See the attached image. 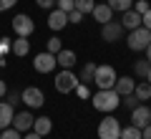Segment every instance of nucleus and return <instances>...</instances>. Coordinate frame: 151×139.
<instances>
[{
    "label": "nucleus",
    "mask_w": 151,
    "mask_h": 139,
    "mask_svg": "<svg viewBox=\"0 0 151 139\" xmlns=\"http://www.w3.org/2000/svg\"><path fill=\"white\" fill-rule=\"evenodd\" d=\"M20 101L28 109H40L45 104V96H43V91L38 89V86H28L25 91H20Z\"/></svg>",
    "instance_id": "6"
},
{
    "label": "nucleus",
    "mask_w": 151,
    "mask_h": 139,
    "mask_svg": "<svg viewBox=\"0 0 151 139\" xmlns=\"http://www.w3.org/2000/svg\"><path fill=\"white\" fill-rule=\"evenodd\" d=\"M116 79H119V74H116V68H113V66H108V63L96 66V74H93V84H96L98 89H113Z\"/></svg>",
    "instance_id": "2"
},
{
    "label": "nucleus",
    "mask_w": 151,
    "mask_h": 139,
    "mask_svg": "<svg viewBox=\"0 0 151 139\" xmlns=\"http://www.w3.org/2000/svg\"><path fill=\"white\" fill-rule=\"evenodd\" d=\"M65 23H68V13L58 10V8L50 10V15H48V28H50V31H63Z\"/></svg>",
    "instance_id": "13"
},
{
    "label": "nucleus",
    "mask_w": 151,
    "mask_h": 139,
    "mask_svg": "<svg viewBox=\"0 0 151 139\" xmlns=\"http://www.w3.org/2000/svg\"><path fill=\"white\" fill-rule=\"evenodd\" d=\"M55 8L63 13H70V10H76V0H55Z\"/></svg>",
    "instance_id": "27"
},
{
    "label": "nucleus",
    "mask_w": 151,
    "mask_h": 139,
    "mask_svg": "<svg viewBox=\"0 0 151 139\" xmlns=\"http://www.w3.org/2000/svg\"><path fill=\"white\" fill-rule=\"evenodd\" d=\"M149 68H151V63H149V61H136V63H134V71H136V76H141V79H146Z\"/></svg>",
    "instance_id": "25"
},
{
    "label": "nucleus",
    "mask_w": 151,
    "mask_h": 139,
    "mask_svg": "<svg viewBox=\"0 0 151 139\" xmlns=\"http://www.w3.org/2000/svg\"><path fill=\"white\" fill-rule=\"evenodd\" d=\"M121 137V122L116 116H106L98 122V139H119Z\"/></svg>",
    "instance_id": "5"
},
{
    "label": "nucleus",
    "mask_w": 151,
    "mask_h": 139,
    "mask_svg": "<svg viewBox=\"0 0 151 139\" xmlns=\"http://www.w3.org/2000/svg\"><path fill=\"white\" fill-rule=\"evenodd\" d=\"M33 122H35V116H33L30 111H15V116H13V129H18L20 134H25L28 129H33Z\"/></svg>",
    "instance_id": "10"
},
{
    "label": "nucleus",
    "mask_w": 151,
    "mask_h": 139,
    "mask_svg": "<svg viewBox=\"0 0 151 139\" xmlns=\"http://www.w3.org/2000/svg\"><path fill=\"white\" fill-rule=\"evenodd\" d=\"M55 66H58V63H55V56H53V53H48V51L38 53V56H35V61H33V68H35L38 74H50Z\"/></svg>",
    "instance_id": "9"
},
{
    "label": "nucleus",
    "mask_w": 151,
    "mask_h": 139,
    "mask_svg": "<svg viewBox=\"0 0 151 139\" xmlns=\"http://www.w3.org/2000/svg\"><path fill=\"white\" fill-rule=\"evenodd\" d=\"M134 86H136V79H131V76H119L116 84H113V91L124 99V96H129V94H134Z\"/></svg>",
    "instance_id": "12"
},
{
    "label": "nucleus",
    "mask_w": 151,
    "mask_h": 139,
    "mask_svg": "<svg viewBox=\"0 0 151 139\" xmlns=\"http://www.w3.org/2000/svg\"><path fill=\"white\" fill-rule=\"evenodd\" d=\"M76 94H78L81 99H91V91H88L86 84H78V86H76Z\"/></svg>",
    "instance_id": "30"
},
{
    "label": "nucleus",
    "mask_w": 151,
    "mask_h": 139,
    "mask_svg": "<svg viewBox=\"0 0 151 139\" xmlns=\"http://www.w3.org/2000/svg\"><path fill=\"white\" fill-rule=\"evenodd\" d=\"M141 25H144V28H149V31H151V8H149L146 13H144V15H141Z\"/></svg>",
    "instance_id": "35"
},
{
    "label": "nucleus",
    "mask_w": 151,
    "mask_h": 139,
    "mask_svg": "<svg viewBox=\"0 0 151 139\" xmlns=\"http://www.w3.org/2000/svg\"><path fill=\"white\" fill-rule=\"evenodd\" d=\"M93 74H96V63H83V68H81V74H78V81L81 84H88V81H93Z\"/></svg>",
    "instance_id": "21"
},
{
    "label": "nucleus",
    "mask_w": 151,
    "mask_h": 139,
    "mask_svg": "<svg viewBox=\"0 0 151 139\" xmlns=\"http://www.w3.org/2000/svg\"><path fill=\"white\" fill-rule=\"evenodd\" d=\"M50 129H53V122H50L48 116H38L35 122H33V132H35V134H40V137L50 134Z\"/></svg>",
    "instance_id": "19"
},
{
    "label": "nucleus",
    "mask_w": 151,
    "mask_h": 139,
    "mask_svg": "<svg viewBox=\"0 0 151 139\" xmlns=\"http://www.w3.org/2000/svg\"><path fill=\"white\" fill-rule=\"evenodd\" d=\"M121 25H124V31H134V28H139L141 25V15L136 10H126L124 13V18H121Z\"/></svg>",
    "instance_id": "17"
},
{
    "label": "nucleus",
    "mask_w": 151,
    "mask_h": 139,
    "mask_svg": "<svg viewBox=\"0 0 151 139\" xmlns=\"http://www.w3.org/2000/svg\"><path fill=\"white\" fill-rule=\"evenodd\" d=\"M5 94H8V86H5V81H3V79H0V99H3V96H5Z\"/></svg>",
    "instance_id": "39"
},
{
    "label": "nucleus",
    "mask_w": 151,
    "mask_h": 139,
    "mask_svg": "<svg viewBox=\"0 0 151 139\" xmlns=\"http://www.w3.org/2000/svg\"><path fill=\"white\" fill-rule=\"evenodd\" d=\"M149 122H151V109L146 106V104H139V106L131 111V124L139 127V129H144Z\"/></svg>",
    "instance_id": "11"
},
{
    "label": "nucleus",
    "mask_w": 151,
    "mask_h": 139,
    "mask_svg": "<svg viewBox=\"0 0 151 139\" xmlns=\"http://www.w3.org/2000/svg\"><path fill=\"white\" fill-rule=\"evenodd\" d=\"M93 8H96V0H76V10L83 13V15H86V13H91Z\"/></svg>",
    "instance_id": "24"
},
{
    "label": "nucleus",
    "mask_w": 151,
    "mask_h": 139,
    "mask_svg": "<svg viewBox=\"0 0 151 139\" xmlns=\"http://www.w3.org/2000/svg\"><path fill=\"white\" fill-rule=\"evenodd\" d=\"M8 104L15 109L18 104H20V94H18V91H8Z\"/></svg>",
    "instance_id": "31"
},
{
    "label": "nucleus",
    "mask_w": 151,
    "mask_h": 139,
    "mask_svg": "<svg viewBox=\"0 0 151 139\" xmlns=\"http://www.w3.org/2000/svg\"><path fill=\"white\" fill-rule=\"evenodd\" d=\"M18 0H0V13H5V10H10L13 5H15Z\"/></svg>",
    "instance_id": "36"
},
{
    "label": "nucleus",
    "mask_w": 151,
    "mask_h": 139,
    "mask_svg": "<svg viewBox=\"0 0 151 139\" xmlns=\"http://www.w3.org/2000/svg\"><path fill=\"white\" fill-rule=\"evenodd\" d=\"M0 139H23V134L18 132V129L8 127V129H3V132H0Z\"/></svg>",
    "instance_id": "28"
},
{
    "label": "nucleus",
    "mask_w": 151,
    "mask_h": 139,
    "mask_svg": "<svg viewBox=\"0 0 151 139\" xmlns=\"http://www.w3.org/2000/svg\"><path fill=\"white\" fill-rule=\"evenodd\" d=\"M91 15H93V20H98L101 25L108 23V20H113V10L108 8V3H96V8L91 10Z\"/></svg>",
    "instance_id": "14"
},
{
    "label": "nucleus",
    "mask_w": 151,
    "mask_h": 139,
    "mask_svg": "<svg viewBox=\"0 0 151 139\" xmlns=\"http://www.w3.org/2000/svg\"><path fill=\"white\" fill-rule=\"evenodd\" d=\"M108 8L111 10H119V13H126L134 8V0H108Z\"/></svg>",
    "instance_id": "22"
},
{
    "label": "nucleus",
    "mask_w": 151,
    "mask_h": 139,
    "mask_svg": "<svg viewBox=\"0 0 151 139\" xmlns=\"http://www.w3.org/2000/svg\"><path fill=\"white\" fill-rule=\"evenodd\" d=\"M13 31H15L20 38H28V36H33V31H35V20H33L28 13H20V15L13 18Z\"/></svg>",
    "instance_id": "7"
},
{
    "label": "nucleus",
    "mask_w": 151,
    "mask_h": 139,
    "mask_svg": "<svg viewBox=\"0 0 151 139\" xmlns=\"http://www.w3.org/2000/svg\"><path fill=\"white\" fill-rule=\"evenodd\" d=\"M35 5L45 10V8H53V5H55V0H35Z\"/></svg>",
    "instance_id": "37"
},
{
    "label": "nucleus",
    "mask_w": 151,
    "mask_h": 139,
    "mask_svg": "<svg viewBox=\"0 0 151 139\" xmlns=\"http://www.w3.org/2000/svg\"><path fill=\"white\" fill-rule=\"evenodd\" d=\"M101 38L106 43H116V41H121L124 38V25H121L119 20H108V23H103L101 25Z\"/></svg>",
    "instance_id": "8"
},
{
    "label": "nucleus",
    "mask_w": 151,
    "mask_h": 139,
    "mask_svg": "<svg viewBox=\"0 0 151 139\" xmlns=\"http://www.w3.org/2000/svg\"><path fill=\"white\" fill-rule=\"evenodd\" d=\"M81 20H83V13H78V10H70V13H68V23H73V25H78Z\"/></svg>",
    "instance_id": "33"
},
{
    "label": "nucleus",
    "mask_w": 151,
    "mask_h": 139,
    "mask_svg": "<svg viewBox=\"0 0 151 139\" xmlns=\"http://www.w3.org/2000/svg\"><path fill=\"white\" fill-rule=\"evenodd\" d=\"M141 139H151V122L146 124L144 129H141Z\"/></svg>",
    "instance_id": "38"
},
{
    "label": "nucleus",
    "mask_w": 151,
    "mask_h": 139,
    "mask_svg": "<svg viewBox=\"0 0 151 139\" xmlns=\"http://www.w3.org/2000/svg\"><path fill=\"white\" fill-rule=\"evenodd\" d=\"M134 96L139 99V101H149L151 99V84L149 81H136V86H134Z\"/></svg>",
    "instance_id": "18"
},
{
    "label": "nucleus",
    "mask_w": 151,
    "mask_h": 139,
    "mask_svg": "<svg viewBox=\"0 0 151 139\" xmlns=\"http://www.w3.org/2000/svg\"><path fill=\"white\" fill-rule=\"evenodd\" d=\"M91 101H93V109L96 111H103V114H111V111H116L121 106V96L113 89H98L91 96Z\"/></svg>",
    "instance_id": "1"
},
{
    "label": "nucleus",
    "mask_w": 151,
    "mask_h": 139,
    "mask_svg": "<svg viewBox=\"0 0 151 139\" xmlns=\"http://www.w3.org/2000/svg\"><path fill=\"white\" fill-rule=\"evenodd\" d=\"M13 116H15V109H13L8 101H0V132L13 124Z\"/></svg>",
    "instance_id": "16"
},
{
    "label": "nucleus",
    "mask_w": 151,
    "mask_h": 139,
    "mask_svg": "<svg viewBox=\"0 0 151 139\" xmlns=\"http://www.w3.org/2000/svg\"><path fill=\"white\" fill-rule=\"evenodd\" d=\"M124 99H126V101H124V104H126V106H129V109H131V111H134V109H136V106H139V104H141V101H139V99H136V96H134V94H129V96H124Z\"/></svg>",
    "instance_id": "34"
},
{
    "label": "nucleus",
    "mask_w": 151,
    "mask_h": 139,
    "mask_svg": "<svg viewBox=\"0 0 151 139\" xmlns=\"http://www.w3.org/2000/svg\"><path fill=\"white\" fill-rule=\"evenodd\" d=\"M10 48H13V53H15V56H20V58H23V56L30 53V41H28V38H20V36H18V41H13Z\"/></svg>",
    "instance_id": "20"
},
{
    "label": "nucleus",
    "mask_w": 151,
    "mask_h": 139,
    "mask_svg": "<svg viewBox=\"0 0 151 139\" xmlns=\"http://www.w3.org/2000/svg\"><path fill=\"white\" fill-rule=\"evenodd\" d=\"M146 61H149V63H151V43H149V46H146Z\"/></svg>",
    "instance_id": "41"
},
{
    "label": "nucleus",
    "mask_w": 151,
    "mask_h": 139,
    "mask_svg": "<svg viewBox=\"0 0 151 139\" xmlns=\"http://www.w3.org/2000/svg\"><path fill=\"white\" fill-rule=\"evenodd\" d=\"M23 139H43V137H40V134H35V132H25V137H23Z\"/></svg>",
    "instance_id": "40"
},
{
    "label": "nucleus",
    "mask_w": 151,
    "mask_h": 139,
    "mask_svg": "<svg viewBox=\"0 0 151 139\" xmlns=\"http://www.w3.org/2000/svg\"><path fill=\"white\" fill-rule=\"evenodd\" d=\"M146 81H149V84H151V68H149V74H146Z\"/></svg>",
    "instance_id": "42"
},
{
    "label": "nucleus",
    "mask_w": 151,
    "mask_h": 139,
    "mask_svg": "<svg viewBox=\"0 0 151 139\" xmlns=\"http://www.w3.org/2000/svg\"><path fill=\"white\" fill-rule=\"evenodd\" d=\"M10 46H13V43L8 41V38H0V58H5V53L10 51Z\"/></svg>",
    "instance_id": "32"
},
{
    "label": "nucleus",
    "mask_w": 151,
    "mask_h": 139,
    "mask_svg": "<svg viewBox=\"0 0 151 139\" xmlns=\"http://www.w3.org/2000/svg\"><path fill=\"white\" fill-rule=\"evenodd\" d=\"M149 0H136V3H134V8H131V10H136V13H139V15H144V13L146 10H149Z\"/></svg>",
    "instance_id": "29"
},
{
    "label": "nucleus",
    "mask_w": 151,
    "mask_h": 139,
    "mask_svg": "<svg viewBox=\"0 0 151 139\" xmlns=\"http://www.w3.org/2000/svg\"><path fill=\"white\" fill-rule=\"evenodd\" d=\"M60 48H63V43H60V38L58 36H53V38H48V48H45V51H48V53H58V51Z\"/></svg>",
    "instance_id": "26"
},
{
    "label": "nucleus",
    "mask_w": 151,
    "mask_h": 139,
    "mask_svg": "<svg viewBox=\"0 0 151 139\" xmlns=\"http://www.w3.org/2000/svg\"><path fill=\"white\" fill-rule=\"evenodd\" d=\"M119 139H141V129L129 124V127H121V137Z\"/></svg>",
    "instance_id": "23"
},
{
    "label": "nucleus",
    "mask_w": 151,
    "mask_h": 139,
    "mask_svg": "<svg viewBox=\"0 0 151 139\" xmlns=\"http://www.w3.org/2000/svg\"><path fill=\"white\" fill-rule=\"evenodd\" d=\"M126 43H129L131 51H146V46L151 43V31H149V28H144V25L134 28V31H129Z\"/></svg>",
    "instance_id": "3"
},
{
    "label": "nucleus",
    "mask_w": 151,
    "mask_h": 139,
    "mask_svg": "<svg viewBox=\"0 0 151 139\" xmlns=\"http://www.w3.org/2000/svg\"><path fill=\"white\" fill-rule=\"evenodd\" d=\"M78 84H81V81H78V76H76L70 68H63L58 76H55V91H58V94H70V91H76Z\"/></svg>",
    "instance_id": "4"
},
{
    "label": "nucleus",
    "mask_w": 151,
    "mask_h": 139,
    "mask_svg": "<svg viewBox=\"0 0 151 139\" xmlns=\"http://www.w3.org/2000/svg\"><path fill=\"white\" fill-rule=\"evenodd\" d=\"M76 61H78V58H76V53H73V51H68V48H60L58 53H55V63H58L60 68H73Z\"/></svg>",
    "instance_id": "15"
}]
</instances>
